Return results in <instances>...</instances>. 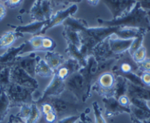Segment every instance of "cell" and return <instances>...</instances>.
Masks as SVG:
<instances>
[{"label":"cell","mask_w":150,"mask_h":123,"mask_svg":"<svg viewBox=\"0 0 150 123\" xmlns=\"http://www.w3.org/2000/svg\"><path fill=\"white\" fill-rule=\"evenodd\" d=\"M98 23L102 27H119L120 28H136L150 31V15L141 8L138 2L132 9L125 15L111 20L98 18Z\"/></svg>","instance_id":"1"},{"label":"cell","mask_w":150,"mask_h":123,"mask_svg":"<svg viewBox=\"0 0 150 123\" xmlns=\"http://www.w3.org/2000/svg\"><path fill=\"white\" fill-rule=\"evenodd\" d=\"M119 27H86L79 33L82 46L81 51L86 57L91 55L93 48L99 43L105 41L108 37L116 35L120 29Z\"/></svg>","instance_id":"2"},{"label":"cell","mask_w":150,"mask_h":123,"mask_svg":"<svg viewBox=\"0 0 150 123\" xmlns=\"http://www.w3.org/2000/svg\"><path fill=\"white\" fill-rule=\"evenodd\" d=\"M44 101H48L52 104L57 114L58 120L71 116H80L86 109H83L82 102L79 101L67 90H65L58 96L51 97Z\"/></svg>","instance_id":"3"},{"label":"cell","mask_w":150,"mask_h":123,"mask_svg":"<svg viewBox=\"0 0 150 123\" xmlns=\"http://www.w3.org/2000/svg\"><path fill=\"white\" fill-rule=\"evenodd\" d=\"M5 91L10 100L11 108L21 107L23 105H32L35 101L33 100V93L36 91L34 89L11 83Z\"/></svg>","instance_id":"4"},{"label":"cell","mask_w":150,"mask_h":123,"mask_svg":"<svg viewBox=\"0 0 150 123\" xmlns=\"http://www.w3.org/2000/svg\"><path fill=\"white\" fill-rule=\"evenodd\" d=\"M65 87L66 90L71 92L79 101L83 103L91 96V93L88 90L84 76L79 71L66 78Z\"/></svg>","instance_id":"5"},{"label":"cell","mask_w":150,"mask_h":123,"mask_svg":"<svg viewBox=\"0 0 150 123\" xmlns=\"http://www.w3.org/2000/svg\"><path fill=\"white\" fill-rule=\"evenodd\" d=\"M116 75L112 72H106L99 75L92 86V90L102 98L114 97Z\"/></svg>","instance_id":"6"},{"label":"cell","mask_w":150,"mask_h":123,"mask_svg":"<svg viewBox=\"0 0 150 123\" xmlns=\"http://www.w3.org/2000/svg\"><path fill=\"white\" fill-rule=\"evenodd\" d=\"M111 72L115 75L122 77L131 73H135L139 76L142 73L139 69L138 64L134 61L132 57L128 53V51L125 53L116 61L114 66L112 67Z\"/></svg>","instance_id":"7"},{"label":"cell","mask_w":150,"mask_h":123,"mask_svg":"<svg viewBox=\"0 0 150 123\" xmlns=\"http://www.w3.org/2000/svg\"><path fill=\"white\" fill-rule=\"evenodd\" d=\"M11 81L18 85L37 90L38 82L35 78L29 75L22 68L13 65L11 67Z\"/></svg>","instance_id":"8"},{"label":"cell","mask_w":150,"mask_h":123,"mask_svg":"<svg viewBox=\"0 0 150 123\" xmlns=\"http://www.w3.org/2000/svg\"><path fill=\"white\" fill-rule=\"evenodd\" d=\"M112 14V19L125 15L132 9L136 0H102Z\"/></svg>","instance_id":"9"},{"label":"cell","mask_w":150,"mask_h":123,"mask_svg":"<svg viewBox=\"0 0 150 123\" xmlns=\"http://www.w3.org/2000/svg\"><path fill=\"white\" fill-rule=\"evenodd\" d=\"M64 78L59 76L57 73L54 72V75L52 76V79L50 81L49 85L46 87L45 90L42 94V96L39 98L37 101H35L36 104L40 103L45 101L46 99L51 97H56L62 94L66 90L65 87Z\"/></svg>","instance_id":"10"},{"label":"cell","mask_w":150,"mask_h":123,"mask_svg":"<svg viewBox=\"0 0 150 123\" xmlns=\"http://www.w3.org/2000/svg\"><path fill=\"white\" fill-rule=\"evenodd\" d=\"M77 10H78V8H77V5L76 4H73V5H71L69 8H66L64 10H60L57 11V13L53 14L50 20H48L47 25L44 27V29H42V31H41L39 35H44L47 30H49L50 29L63 24V22L68 18L72 16L74 14L76 13Z\"/></svg>","instance_id":"11"},{"label":"cell","mask_w":150,"mask_h":123,"mask_svg":"<svg viewBox=\"0 0 150 123\" xmlns=\"http://www.w3.org/2000/svg\"><path fill=\"white\" fill-rule=\"evenodd\" d=\"M97 68L98 61L93 55H91L88 57L87 63H86V66L81 68L79 71L84 76L86 83L87 84L88 90L91 93L92 91V86L94 84L96 79Z\"/></svg>","instance_id":"12"},{"label":"cell","mask_w":150,"mask_h":123,"mask_svg":"<svg viewBox=\"0 0 150 123\" xmlns=\"http://www.w3.org/2000/svg\"><path fill=\"white\" fill-rule=\"evenodd\" d=\"M39 58L40 57H38L35 52H32L27 56L20 55L17 57L13 65L20 67L29 75L35 78L36 65Z\"/></svg>","instance_id":"13"},{"label":"cell","mask_w":150,"mask_h":123,"mask_svg":"<svg viewBox=\"0 0 150 123\" xmlns=\"http://www.w3.org/2000/svg\"><path fill=\"white\" fill-rule=\"evenodd\" d=\"M102 102L105 106V116L108 118L114 117L121 114H130V108L123 106L114 97L102 98Z\"/></svg>","instance_id":"14"},{"label":"cell","mask_w":150,"mask_h":123,"mask_svg":"<svg viewBox=\"0 0 150 123\" xmlns=\"http://www.w3.org/2000/svg\"><path fill=\"white\" fill-rule=\"evenodd\" d=\"M108 38L98 44L92 51L91 55H93L98 62L105 61V60L110 59H119L122 57V56L116 55L111 51L109 45Z\"/></svg>","instance_id":"15"},{"label":"cell","mask_w":150,"mask_h":123,"mask_svg":"<svg viewBox=\"0 0 150 123\" xmlns=\"http://www.w3.org/2000/svg\"><path fill=\"white\" fill-rule=\"evenodd\" d=\"M133 39L123 40L112 35L108 38L109 45L111 51L117 56H122L129 51Z\"/></svg>","instance_id":"16"},{"label":"cell","mask_w":150,"mask_h":123,"mask_svg":"<svg viewBox=\"0 0 150 123\" xmlns=\"http://www.w3.org/2000/svg\"><path fill=\"white\" fill-rule=\"evenodd\" d=\"M47 21H33L30 24H26V25H20V26H15L8 24V27H11L14 29V31L19 33L24 34L28 33L32 34L34 35H39L44 27L47 25Z\"/></svg>","instance_id":"17"},{"label":"cell","mask_w":150,"mask_h":123,"mask_svg":"<svg viewBox=\"0 0 150 123\" xmlns=\"http://www.w3.org/2000/svg\"><path fill=\"white\" fill-rule=\"evenodd\" d=\"M26 46V42L23 43L21 45L17 47H11L8 48L7 51L2 55H0V65L5 66H13L18 56L21 55V53Z\"/></svg>","instance_id":"18"},{"label":"cell","mask_w":150,"mask_h":123,"mask_svg":"<svg viewBox=\"0 0 150 123\" xmlns=\"http://www.w3.org/2000/svg\"><path fill=\"white\" fill-rule=\"evenodd\" d=\"M127 96L129 98H138L146 101H150V87H141L128 82Z\"/></svg>","instance_id":"19"},{"label":"cell","mask_w":150,"mask_h":123,"mask_svg":"<svg viewBox=\"0 0 150 123\" xmlns=\"http://www.w3.org/2000/svg\"><path fill=\"white\" fill-rule=\"evenodd\" d=\"M65 52L69 56V58L76 60L80 64L81 68L86 66L88 58L82 53L80 48L73 44L67 43V47L65 50Z\"/></svg>","instance_id":"20"},{"label":"cell","mask_w":150,"mask_h":123,"mask_svg":"<svg viewBox=\"0 0 150 123\" xmlns=\"http://www.w3.org/2000/svg\"><path fill=\"white\" fill-rule=\"evenodd\" d=\"M44 60L54 72L58 69L65 62V59L62 54L54 51H47Z\"/></svg>","instance_id":"21"},{"label":"cell","mask_w":150,"mask_h":123,"mask_svg":"<svg viewBox=\"0 0 150 123\" xmlns=\"http://www.w3.org/2000/svg\"><path fill=\"white\" fill-rule=\"evenodd\" d=\"M24 37L22 34L16 31L5 32L0 36V49L11 48L18 38Z\"/></svg>","instance_id":"22"},{"label":"cell","mask_w":150,"mask_h":123,"mask_svg":"<svg viewBox=\"0 0 150 123\" xmlns=\"http://www.w3.org/2000/svg\"><path fill=\"white\" fill-rule=\"evenodd\" d=\"M146 33L147 32L144 29L136 28H121L115 35L120 39L129 40L134 39L141 34Z\"/></svg>","instance_id":"23"},{"label":"cell","mask_w":150,"mask_h":123,"mask_svg":"<svg viewBox=\"0 0 150 123\" xmlns=\"http://www.w3.org/2000/svg\"><path fill=\"white\" fill-rule=\"evenodd\" d=\"M44 35H34L29 41H26V46L21 53V55L26 52H35L41 51L42 41Z\"/></svg>","instance_id":"24"},{"label":"cell","mask_w":150,"mask_h":123,"mask_svg":"<svg viewBox=\"0 0 150 123\" xmlns=\"http://www.w3.org/2000/svg\"><path fill=\"white\" fill-rule=\"evenodd\" d=\"M62 34H63V37L65 38L67 43L73 44L81 49L82 43L78 32L69 28V27L63 26V31Z\"/></svg>","instance_id":"25"},{"label":"cell","mask_w":150,"mask_h":123,"mask_svg":"<svg viewBox=\"0 0 150 123\" xmlns=\"http://www.w3.org/2000/svg\"><path fill=\"white\" fill-rule=\"evenodd\" d=\"M11 108L10 100L5 89L0 88V122L4 121Z\"/></svg>","instance_id":"26"},{"label":"cell","mask_w":150,"mask_h":123,"mask_svg":"<svg viewBox=\"0 0 150 123\" xmlns=\"http://www.w3.org/2000/svg\"><path fill=\"white\" fill-rule=\"evenodd\" d=\"M128 81L124 77L116 75V84H115L114 98L118 99L121 96H123L127 94Z\"/></svg>","instance_id":"27"},{"label":"cell","mask_w":150,"mask_h":123,"mask_svg":"<svg viewBox=\"0 0 150 123\" xmlns=\"http://www.w3.org/2000/svg\"><path fill=\"white\" fill-rule=\"evenodd\" d=\"M35 75L43 77V78H50V77L53 76L54 71L46 62L44 59H41L40 57L36 65Z\"/></svg>","instance_id":"28"},{"label":"cell","mask_w":150,"mask_h":123,"mask_svg":"<svg viewBox=\"0 0 150 123\" xmlns=\"http://www.w3.org/2000/svg\"><path fill=\"white\" fill-rule=\"evenodd\" d=\"M129 108H130L129 115H130L131 120H136L138 121L144 122L150 119V114L149 112H146L132 105H130Z\"/></svg>","instance_id":"29"},{"label":"cell","mask_w":150,"mask_h":123,"mask_svg":"<svg viewBox=\"0 0 150 123\" xmlns=\"http://www.w3.org/2000/svg\"><path fill=\"white\" fill-rule=\"evenodd\" d=\"M11 83V67L7 66L0 73V88L5 89Z\"/></svg>","instance_id":"30"},{"label":"cell","mask_w":150,"mask_h":123,"mask_svg":"<svg viewBox=\"0 0 150 123\" xmlns=\"http://www.w3.org/2000/svg\"><path fill=\"white\" fill-rule=\"evenodd\" d=\"M41 113L40 111L39 107L35 103H34L32 104L31 112L26 123H38L41 120Z\"/></svg>","instance_id":"31"},{"label":"cell","mask_w":150,"mask_h":123,"mask_svg":"<svg viewBox=\"0 0 150 123\" xmlns=\"http://www.w3.org/2000/svg\"><path fill=\"white\" fill-rule=\"evenodd\" d=\"M41 10L46 21L50 20L53 15V5L50 0L41 1Z\"/></svg>","instance_id":"32"},{"label":"cell","mask_w":150,"mask_h":123,"mask_svg":"<svg viewBox=\"0 0 150 123\" xmlns=\"http://www.w3.org/2000/svg\"><path fill=\"white\" fill-rule=\"evenodd\" d=\"M145 35L146 34H141V35H140L137 38H134L132 44L130 45V48H129V51H128V53L131 56L133 55V54L137 50L139 49L141 46H143V41H144V38Z\"/></svg>","instance_id":"33"},{"label":"cell","mask_w":150,"mask_h":123,"mask_svg":"<svg viewBox=\"0 0 150 123\" xmlns=\"http://www.w3.org/2000/svg\"><path fill=\"white\" fill-rule=\"evenodd\" d=\"M92 107H93V114H94L95 123H107L97 101H94L92 103Z\"/></svg>","instance_id":"34"},{"label":"cell","mask_w":150,"mask_h":123,"mask_svg":"<svg viewBox=\"0 0 150 123\" xmlns=\"http://www.w3.org/2000/svg\"><path fill=\"white\" fill-rule=\"evenodd\" d=\"M56 47V43L52 38L50 37L44 36L42 41V48L41 51H54Z\"/></svg>","instance_id":"35"},{"label":"cell","mask_w":150,"mask_h":123,"mask_svg":"<svg viewBox=\"0 0 150 123\" xmlns=\"http://www.w3.org/2000/svg\"><path fill=\"white\" fill-rule=\"evenodd\" d=\"M129 100H130L131 105L137 107L138 108H141V109L144 110V111L149 112L150 114V108L149 107L148 104H147V101L134 98H129Z\"/></svg>","instance_id":"36"},{"label":"cell","mask_w":150,"mask_h":123,"mask_svg":"<svg viewBox=\"0 0 150 123\" xmlns=\"http://www.w3.org/2000/svg\"><path fill=\"white\" fill-rule=\"evenodd\" d=\"M132 59H134V61H135L136 63H141V62H142L146 58V49L145 47L143 45V46H141L139 49H138L135 53H134L133 55H132Z\"/></svg>","instance_id":"37"},{"label":"cell","mask_w":150,"mask_h":123,"mask_svg":"<svg viewBox=\"0 0 150 123\" xmlns=\"http://www.w3.org/2000/svg\"><path fill=\"white\" fill-rule=\"evenodd\" d=\"M58 120L57 115L55 111H52L46 115L41 116V119L39 122L44 123H56Z\"/></svg>","instance_id":"38"},{"label":"cell","mask_w":150,"mask_h":123,"mask_svg":"<svg viewBox=\"0 0 150 123\" xmlns=\"http://www.w3.org/2000/svg\"><path fill=\"white\" fill-rule=\"evenodd\" d=\"M36 0H23L22 8L19 10V13L21 15H24V14H30V11L31 10L32 7L35 4Z\"/></svg>","instance_id":"39"},{"label":"cell","mask_w":150,"mask_h":123,"mask_svg":"<svg viewBox=\"0 0 150 123\" xmlns=\"http://www.w3.org/2000/svg\"><path fill=\"white\" fill-rule=\"evenodd\" d=\"M138 65L141 73H150V58H146Z\"/></svg>","instance_id":"40"},{"label":"cell","mask_w":150,"mask_h":123,"mask_svg":"<svg viewBox=\"0 0 150 123\" xmlns=\"http://www.w3.org/2000/svg\"><path fill=\"white\" fill-rule=\"evenodd\" d=\"M90 113V108H86L80 115V120L82 123H91L92 120L88 117V114Z\"/></svg>","instance_id":"41"},{"label":"cell","mask_w":150,"mask_h":123,"mask_svg":"<svg viewBox=\"0 0 150 123\" xmlns=\"http://www.w3.org/2000/svg\"><path fill=\"white\" fill-rule=\"evenodd\" d=\"M50 1L52 2L53 7L57 6L59 5H67L70 3L75 4L81 2L80 0H50Z\"/></svg>","instance_id":"42"},{"label":"cell","mask_w":150,"mask_h":123,"mask_svg":"<svg viewBox=\"0 0 150 123\" xmlns=\"http://www.w3.org/2000/svg\"><path fill=\"white\" fill-rule=\"evenodd\" d=\"M80 120V116H71L57 120L56 123H77Z\"/></svg>","instance_id":"43"},{"label":"cell","mask_w":150,"mask_h":123,"mask_svg":"<svg viewBox=\"0 0 150 123\" xmlns=\"http://www.w3.org/2000/svg\"><path fill=\"white\" fill-rule=\"evenodd\" d=\"M117 100L118 101H119V103L122 106H123L127 107V108H129V106H130V100H129V98L127 96V95L121 96L120 98H118Z\"/></svg>","instance_id":"44"},{"label":"cell","mask_w":150,"mask_h":123,"mask_svg":"<svg viewBox=\"0 0 150 123\" xmlns=\"http://www.w3.org/2000/svg\"><path fill=\"white\" fill-rule=\"evenodd\" d=\"M140 78L145 87H150V73H142Z\"/></svg>","instance_id":"45"},{"label":"cell","mask_w":150,"mask_h":123,"mask_svg":"<svg viewBox=\"0 0 150 123\" xmlns=\"http://www.w3.org/2000/svg\"><path fill=\"white\" fill-rule=\"evenodd\" d=\"M22 2L23 0H7L5 4L8 8H11V9H14V8H18L22 3Z\"/></svg>","instance_id":"46"},{"label":"cell","mask_w":150,"mask_h":123,"mask_svg":"<svg viewBox=\"0 0 150 123\" xmlns=\"http://www.w3.org/2000/svg\"><path fill=\"white\" fill-rule=\"evenodd\" d=\"M136 2L140 4L141 8L150 15V0H136Z\"/></svg>","instance_id":"47"},{"label":"cell","mask_w":150,"mask_h":123,"mask_svg":"<svg viewBox=\"0 0 150 123\" xmlns=\"http://www.w3.org/2000/svg\"><path fill=\"white\" fill-rule=\"evenodd\" d=\"M6 15V8L3 3L0 2V21L3 20Z\"/></svg>","instance_id":"48"},{"label":"cell","mask_w":150,"mask_h":123,"mask_svg":"<svg viewBox=\"0 0 150 123\" xmlns=\"http://www.w3.org/2000/svg\"><path fill=\"white\" fill-rule=\"evenodd\" d=\"M86 1L91 6H96L99 2V0H86Z\"/></svg>","instance_id":"49"},{"label":"cell","mask_w":150,"mask_h":123,"mask_svg":"<svg viewBox=\"0 0 150 123\" xmlns=\"http://www.w3.org/2000/svg\"><path fill=\"white\" fill-rule=\"evenodd\" d=\"M131 121H132L133 123H150V119L149 120H145V121L144 122L138 121V120H131Z\"/></svg>","instance_id":"50"},{"label":"cell","mask_w":150,"mask_h":123,"mask_svg":"<svg viewBox=\"0 0 150 123\" xmlns=\"http://www.w3.org/2000/svg\"><path fill=\"white\" fill-rule=\"evenodd\" d=\"M5 67H7V66H5V65H0V73L2 72V70L4 69V68H5Z\"/></svg>","instance_id":"51"},{"label":"cell","mask_w":150,"mask_h":123,"mask_svg":"<svg viewBox=\"0 0 150 123\" xmlns=\"http://www.w3.org/2000/svg\"><path fill=\"white\" fill-rule=\"evenodd\" d=\"M1 1H3V2H6V1H7V0H1Z\"/></svg>","instance_id":"52"},{"label":"cell","mask_w":150,"mask_h":123,"mask_svg":"<svg viewBox=\"0 0 150 123\" xmlns=\"http://www.w3.org/2000/svg\"><path fill=\"white\" fill-rule=\"evenodd\" d=\"M38 123H44V122H38Z\"/></svg>","instance_id":"53"},{"label":"cell","mask_w":150,"mask_h":123,"mask_svg":"<svg viewBox=\"0 0 150 123\" xmlns=\"http://www.w3.org/2000/svg\"><path fill=\"white\" fill-rule=\"evenodd\" d=\"M80 1H81V2H82V0H80Z\"/></svg>","instance_id":"54"}]
</instances>
